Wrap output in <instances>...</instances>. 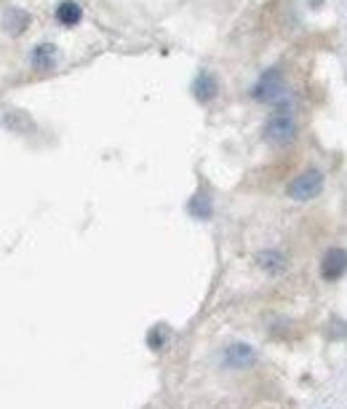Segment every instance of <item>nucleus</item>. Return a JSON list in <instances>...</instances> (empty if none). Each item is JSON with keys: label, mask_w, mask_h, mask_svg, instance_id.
<instances>
[{"label": "nucleus", "mask_w": 347, "mask_h": 409, "mask_svg": "<svg viewBox=\"0 0 347 409\" xmlns=\"http://www.w3.org/2000/svg\"><path fill=\"white\" fill-rule=\"evenodd\" d=\"M347 273V252L345 249H329L321 260V278L324 281H336Z\"/></svg>", "instance_id": "20e7f679"}, {"label": "nucleus", "mask_w": 347, "mask_h": 409, "mask_svg": "<svg viewBox=\"0 0 347 409\" xmlns=\"http://www.w3.org/2000/svg\"><path fill=\"white\" fill-rule=\"evenodd\" d=\"M281 94H283V75H281L278 67L264 72L262 78L257 81V86H254V96L259 102H276Z\"/></svg>", "instance_id": "7ed1b4c3"}, {"label": "nucleus", "mask_w": 347, "mask_h": 409, "mask_svg": "<svg viewBox=\"0 0 347 409\" xmlns=\"http://www.w3.org/2000/svg\"><path fill=\"white\" fill-rule=\"evenodd\" d=\"M326 185V177L324 171H318V168H307V171H302V174H297L294 180L288 182V198H294V201H300V204H305V201H312L318 192L324 190Z\"/></svg>", "instance_id": "f03ea898"}, {"label": "nucleus", "mask_w": 347, "mask_h": 409, "mask_svg": "<svg viewBox=\"0 0 347 409\" xmlns=\"http://www.w3.org/2000/svg\"><path fill=\"white\" fill-rule=\"evenodd\" d=\"M3 123H6L8 129H13V132H27V129H33V120H30V115L22 113V110H13L8 115H3Z\"/></svg>", "instance_id": "f8f14e48"}, {"label": "nucleus", "mask_w": 347, "mask_h": 409, "mask_svg": "<svg viewBox=\"0 0 347 409\" xmlns=\"http://www.w3.org/2000/svg\"><path fill=\"white\" fill-rule=\"evenodd\" d=\"M59 59V51L51 46V43H40V46L33 48V54H30V62H33V67L35 70H51L54 64Z\"/></svg>", "instance_id": "6e6552de"}, {"label": "nucleus", "mask_w": 347, "mask_h": 409, "mask_svg": "<svg viewBox=\"0 0 347 409\" xmlns=\"http://www.w3.org/2000/svg\"><path fill=\"white\" fill-rule=\"evenodd\" d=\"M81 19H83V8L75 0H61L57 6V22L64 24V27H75Z\"/></svg>", "instance_id": "1a4fd4ad"}, {"label": "nucleus", "mask_w": 347, "mask_h": 409, "mask_svg": "<svg viewBox=\"0 0 347 409\" xmlns=\"http://www.w3.org/2000/svg\"><path fill=\"white\" fill-rule=\"evenodd\" d=\"M187 212H190L195 219H208L211 212H214V206H211V198H208V192H198V195H192V201L187 204Z\"/></svg>", "instance_id": "9b49d317"}, {"label": "nucleus", "mask_w": 347, "mask_h": 409, "mask_svg": "<svg viewBox=\"0 0 347 409\" xmlns=\"http://www.w3.org/2000/svg\"><path fill=\"white\" fill-rule=\"evenodd\" d=\"M257 265H259V270L270 273V276H281V273L286 270L288 263L278 249H264V252L257 254Z\"/></svg>", "instance_id": "423d86ee"}, {"label": "nucleus", "mask_w": 347, "mask_h": 409, "mask_svg": "<svg viewBox=\"0 0 347 409\" xmlns=\"http://www.w3.org/2000/svg\"><path fill=\"white\" fill-rule=\"evenodd\" d=\"M30 13L22 11V8H8L6 11V30H8V35H22L24 30L30 27Z\"/></svg>", "instance_id": "9d476101"}, {"label": "nucleus", "mask_w": 347, "mask_h": 409, "mask_svg": "<svg viewBox=\"0 0 347 409\" xmlns=\"http://www.w3.org/2000/svg\"><path fill=\"white\" fill-rule=\"evenodd\" d=\"M262 137L264 142L276 144V147H283V144L294 142V137H297V120H294L291 108H288L286 102H281V105L273 110V115L264 123Z\"/></svg>", "instance_id": "f257e3e1"}, {"label": "nucleus", "mask_w": 347, "mask_h": 409, "mask_svg": "<svg viewBox=\"0 0 347 409\" xmlns=\"http://www.w3.org/2000/svg\"><path fill=\"white\" fill-rule=\"evenodd\" d=\"M166 337H168V329L163 324L153 326L150 332H147V345H150V350H160L163 345H166Z\"/></svg>", "instance_id": "ddd939ff"}, {"label": "nucleus", "mask_w": 347, "mask_h": 409, "mask_svg": "<svg viewBox=\"0 0 347 409\" xmlns=\"http://www.w3.org/2000/svg\"><path fill=\"white\" fill-rule=\"evenodd\" d=\"M254 361H257V353L246 342H233V345L225 348V364L230 369H246V367H252Z\"/></svg>", "instance_id": "39448f33"}, {"label": "nucleus", "mask_w": 347, "mask_h": 409, "mask_svg": "<svg viewBox=\"0 0 347 409\" xmlns=\"http://www.w3.org/2000/svg\"><path fill=\"white\" fill-rule=\"evenodd\" d=\"M192 94L198 102H211L216 94H219V83H216V78L211 72H201L198 78H195V86H192Z\"/></svg>", "instance_id": "0eeeda50"}]
</instances>
